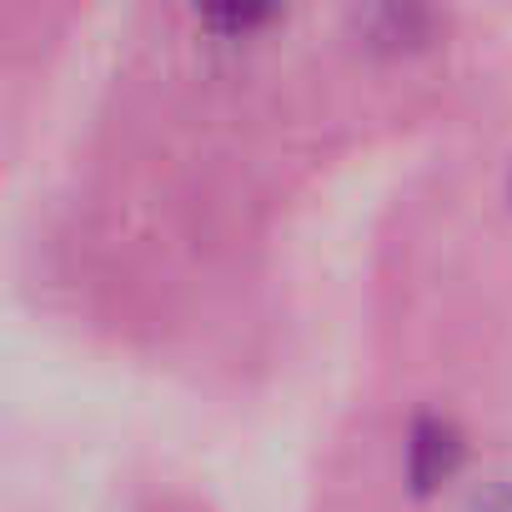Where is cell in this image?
Masks as SVG:
<instances>
[{
    "label": "cell",
    "mask_w": 512,
    "mask_h": 512,
    "mask_svg": "<svg viewBox=\"0 0 512 512\" xmlns=\"http://www.w3.org/2000/svg\"><path fill=\"white\" fill-rule=\"evenodd\" d=\"M267 16H272V11H211L206 21H211V26H241V31H246V26L267 21Z\"/></svg>",
    "instance_id": "obj_3"
},
{
    "label": "cell",
    "mask_w": 512,
    "mask_h": 512,
    "mask_svg": "<svg viewBox=\"0 0 512 512\" xmlns=\"http://www.w3.org/2000/svg\"><path fill=\"white\" fill-rule=\"evenodd\" d=\"M467 512H512V487H507V482H497V487H482V492L467 502Z\"/></svg>",
    "instance_id": "obj_2"
},
{
    "label": "cell",
    "mask_w": 512,
    "mask_h": 512,
    "mask_svg": "<svg viewBox=\"0 0 512 512\" xmlns=\"http://www.w3.org/2000/svg\"><path fill=\"white\" fill-rule=\"evenodd\" d=\"M407 462H412V482H417L422 492L437 487L442 477H452V467L462 462V442H457L452 422H442V417H422V422L412 427Z\"/></svg>",
    "instance_id": "obj_1"
}]
</instances>
